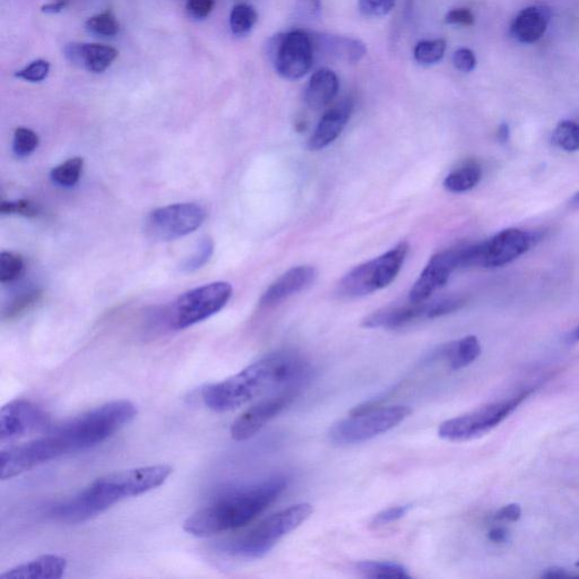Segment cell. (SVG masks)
Masks as SVG:
<instances>
[{
    "label": "cell",
    "instance_id": "cell-29",
    "mask_svg": "<svg viewBox=\"0 0 579 579\" xmlns=\"http://www.w3.org/2000/svg\"><path fill=\"white\" fill-rule=\"evenodd\" d=\"M85 29L93 36L101 38H111L117 36L120 30V24L117 17L111 11H105L90 17L85 22Z\"/></svg>",
    "mask_w": 579,
    "mask_h": 579
},
{
    "label": "cell",
    "instance_id": "cell-41",
    "mask_svg": "<svg viewBox=\"0 0 579 579\" xmlns=\"http://www.w3.org/2000/svg\"><path fill=\"white\" fill-rule=\"evenodd\" d=\"M215 0H187V12L195 20H204L214 10Z\"/></svg>",
    "mask_w": 579,
    "mask_h": 579
},
{
    "label": "cell",
    "instance_id": "cell-16",
    "mask_svg": "<svg viewBox=\"0 0 579 579\" xmlns=\"http://www.w3.org/2000/svg\"><path fill=\"white\" fill-rule=\"evenodd\" d=\"M423 319H435L434 301L422 302V304H412L404 306H390L375 311L362 321V326L366 328H384V330H397L413 323L423 321Z\"/></svg>",
    "mask_w": 579,
    "mask_h": 579
},
{
    "label": "cell",
    "instance_id": "cell-42",
    "mask_svg": "<svg viewBox=\"0 0 579 579\" xmlns=\"http://www.w3.org/2000/svg\"><path fill=\"white\" fill-rule=\"evenodd\" d=\"M453 64L462 73H471L477 66V58L472 50L462 48L455 51Z\"/></svg>",
    "mask_w": 579,
    "mask_h": 579
},
{
    "label": "cell",
    "instance_id": "cell-49",
    "mask_svg": "<svg viewBox=\"0 0 579 579\" xmlns=\"http://www.w3.org/2000/svg\"><path fill=\"white\" fill-rule=\"evenodd\" d=\"M572 340H573V341H578V340H579V326L576 328V330H575L574 333L572 334Z\"/></svg>",
    "mask_w": 579,
    "mask_h": 579
},
{
    "label": "cell",
    "instance_id": "cell-40",
    "mask_svg": "<svg viewBox=\"0 0 579 579\" xmlns=\"http://www.w3.org/2000/svg\"><path fill=\"white\" fill-rule=\"evenodd\" d=\"M412 509V505H402L386 509L373 518L371 524L375 526H384L402 520Z\"/></svg>",
    "mask_w": 579,
    "mask_h": 579
},
{
    "label": "cell",
    "instance_id": "cell-48",
    "mask_svg": "<svg viewBox=\"0 0 579 579\" xmlns=\"http://www.w3.org/2000/svg\"><path fill=\"white\" fill-rule=\"evenodd\" d=\"M509 126L507 124L500 125L498 129V138L500 142L506 143L509 140Z\"/></svg>",
    "mask_w": 579,
    "mask_h": 579
},
{
    "label": "cell",
    "instance_id": "cell-25",
    "mask_svg": "<svg viewBox=\"0 0 579 579\" xmlns=\"http://www.w3.org/2000/svg\"><path fill=\"white\" fill-rule=\"evenodd\" d=\"M481 178L482 168L480 164L475 161H469L446 177L444 187L448 192L462 194L477 186Z\"/></svg>",
    "mask_w": 579,
    "mask_h": 579
},
{
    "label": "cell",
    "instance_id": "cell-7",
    "mask_svg": "<svg viewBox=\"0 0 579 579\" xmlns=\"http://www.w3.org/2000/svg\"><path fill=\"white\" fill-rule=\"evenodd\" d=\"M409 250V244L402 241L385 254L354 267L337 285V293L341 297L353 299L388 287L400 274Z\"/></svg>",
    "mask_w": 579,
    "mask_h": 579
},
{
    "label": "cell",
    "instance_id": "cell-32",
    "mask_svg": "<svg viewBox=\"0 0 579 579\" xmlns=\"http://www.w3.org/2000/svg\"><path fill=\"white\" fill-rule=\"evenodd\" d=\"M39 143L36 132L27 127H20L14 133L13 151L17 158H27L38 149Z\"/></svg>",
    "mask_w": 579,
    "mask_h": 579
},
{
    "label": "cell",
    "instance_id": "cell-28",
    "mask_svg": "<svg viewBox=\"0 0 579 579\" xmlns=\"http://www.w3.org/2000/svg\"><path fill=\"white\" fill-rule=\"evenodd\" d=\"M258 15L255 8L247 4H238L232 8L230 14V29L237 37H244L252 31Z\"/></svg>",
    "mask_w": 579,
    "mask_h": 579
},
{
    "label": "cell",
    "instance_id": "cell-11",
    "mask_svg": "<svg viewBox=\"0 0 579 579\" xmlns=\"http://www.w3.org/2000/svg\"><path fill=\"white\" fill-rule=\"evenodd\" d=\"M267 49L275 71L285 80H299L313 67L314 43L304 31L278 34L270 40Z\"/></svg>",
    "mask_w": 579,
    "mask_h": 579
},
{
    "label": "cell",
    "instance_id": "cell-31",
    "mask_svg": "<svg viewBox=\"0 0 579 579\" xmlns=\"http://www.w3.org/2000/svg\"><path fill=\"white\" fill-rule=\"evenodd\" d=\"M446 41L443 39L425 40L414 49V58L421 65H435L444 58Z\"/></svg>",
    "mask_w": 579,
    "mask_h": 579
},
{
    "label": "cell",
    "instance_id": "cell-22",
    "mask_svg": "<svg viewBox=\"0 0 579 579\" xmlns=\"http://www.w3.org/2000/svg\"><path fill=\"white\" fill-rule=\"evenodd\" d=\"M67 569V560L56 555L41 556L0 575L2 579H59Z\"/></svg>",
    "mask_w": 579,
    "mask_h": 579
},
{
    "label": "cell",
    "instance_id": "cell-46",
    "mask_svg": "<svg viewBox=\"0 0 579 579\" xmlns=\"http://www.w3.org/2000/svg\"><path fill=\"white\" fill-rule=\"evenodd\" d=\"M488 538L494 543H504L508 539V532L504 527H494V529H491L488 533Z\"/></svg>",
    "mask_w": 579,
    "mask_h": 579
},
{
    "label": "cell",
    "instance_id": "cell-21",
    "mask_svg": "<svg viewBox=\"0 0 579 579\" xmlns=\"http://www.w3.org/2000/svg\"><path fill=\"white\" fill-rule=\"evenodd\" d=\"M311 39L314 48L321 51L324 56L339 62L356 64L367 54L365 43L358 39L330 34H315Z\"/></svg>",
    "mask_w": 579,
    "mask_h": 579
},
{
    "label": "cell",
    "instance_id": "cell-36",
    "mask_svg": "<svg viewBox=\"0 0 579 579\" xmlns=\"http://www.w3.org/2000/svg\"><path fill=\"white\" fill-rule=\"evenodd\" d=\"M49 73L50 63L45 59H38L17 71L15 77L29 83H40L47 79Z\"/></svg>",
    "mask_w": 579,
    "mask_h": 579
},
{
    "label": "cell",
    "instance_id": "cell-10",
    "mask_svg": "<svg viewBox=\"0 0 579 579\" xmlns=\"http://www.w3.org/2000/svg\"><path fill=\"white\" fill-rule=\"evenodd\" d=\"M535 236L522 229H506L483 243L462 247V267L495 269L516 261L533 246Z\"/></svg>",
    "mask_w": 579,
    "mask_h": 579
},
{
    "label": "cell",
    "instance_id": "cell-5",
    "mask_svg": "<svg viewBox=\"0 0 579 579\" xmlns=\"http://www.w3.org/2000/svg\"><path fill=\"white\" fill-rule=\"evenodd\" d=\"M314 508L302 503L283 509L253 529L219 544L227 555L243 559H259L271 552L284 537L295 531L313 515Z\"/></svg>",
    "mask_w": 579,
    "mask_h": 579
},
{
    "label": "cell",
    "instance_id": "cell-20",
    "mask_svg": "<svg viewBox=\"0 0 579 579\" xmlns=\"http://www.w3.org/2000/svg\"><path fill=\"white\" fill-rule=\"evenodd\" d=\"M551 20L547 6H531L518 13L511 25L512 38L523 45H532L546 33Z\"/></svg>",
    "mask_w": 579,
    "mask_h": 579
},
{
    "label": "cell",
    "instance_id": "cell-43",
    "mask_svg": "<svg viewBox=\"0 0 579 579\" xmlns=\"http://www.w3.org/2000/svg\"><path fill=\"white\" fill-rule=\"evenodd\" d=\"M445 22L451 25H461V27H472L475 19L468 8H454L446 14Z\"/></svg>",
    "mask_w": 579,
    "mask_h": 579
},
{
    "label": "cell",
    "instance_id": "cell-27",
    "mask_svg": "<svg viewBox=\"0 0 579 579\" xmlns=\"http://www.w3.org/2000/svg\"><path fill=\"white\" fill-rule=\"evenodd\" d=\"M83 167L84 160L82 158L69 159L51 171V180L60 187H74L81 179Z\"/></svg>",
    "mask_w": 579,
    "mask_h": 579
},
{
    "label": "cell",
    "instance_id": "cell-3",
    "mask_svg": "<svg viewBox=\"0 0 579 579\" xmlns=\"http://www.w3.org/2000/svg\"><path fill=\"white\" fill-rule=\"evenodd\" d=\"M174 472L169 465H149L117 471L94 480L72 498L54 506L50 515L65 524H80L105 513L128 498L146 494L166 482Z\"/></svg>",
    "mask_w": 579,
    "mask_h": 579
},
{
    "label": "cell",
    "instance_id": "cell-39",
    "mask_svg": "<svg viewBox=\"0 0 579 579\" xmlns=\"http://www.w3.org/2000/svg\"><path fill=\"white\" fill-rule=\"evenodd\" d=\"M322 0H297L295 15L298 20L315 21L322 15Z\"/></svg>",
    "mask_w": 579,
    "mask_h": 579
},
{
    "label": "cell",
    "instance_id": "cell-4",
    "mask_svg": "<svg viewBox=\"0 0 579 579\" xmlns=\"http://www.w3.org/2000/svg\"><path fill=\"white\" fill-rule=\"evenodd\" d=\"M288 487L287 479L274 477L233 489L190 515L184 530L198 538L235 531L263 514Z\"/></svg>",
    "mask_w": 579,
    "mask_h": 579
},
{
    "label": "cell",
    "instance_id": "cell-34",
    "mask_svg": "<svg viewBox=\"0 0 579 579\" xmlns=\"http://www.w3.org/2000/svg\"><path fill=\"white\" fill-rule=\"evenodd\" d=\"M41 297L42 292L40 290H32L22 293L21 296L11 302V305H8L4 311V319H6V321H13V319L22 316L31 308L36 306Z\"/></svg>",
    "mask_w": 579,
    "mask_h": 579
},
{
    "label": "cell",
    "instance_id": "cell-33",
    "mask_svg": "<svg viewBox=\"0 0 579 579\" xmlns=\"http://www.w3.org/2000/svg\"><path fill=\"white\" fill-rule=\"evenodd\" d=\"M24 261L20 255L12 252L0 254V282L12 283L21 278L24 272Z\"/></svg>",
    "mask_w": 579,
    "mask_h": 579
},
{
    "label": "cell",
    "instance_id": "cell-23",
    "mask_svg": "<svg viewBox=\"0 0 579 579\" xmlns=\"http://www.w3.org/2000/svg\"><path fill=\"white\" fill-rule=\"evenodd\" d=\"M340 82L331 69L323 68L316 72L307 85L305 102L310 109L319 110L327 107L339 92Z\"/></svg>",
    "mask_w": 579,
    "mask_h": 579
},
{
    "label": "cell",
    "instance_id": "cell-50",
    "mask_svg": "<svg viewBox=\"0 0 579 579\" xmlns=\"http://www.w3.org/2000/svg\"><path fill=\"white\" fill-rule=\"evenodd\" d=\"M575 202H579V193L574 197Z\"/></svg>",
    "mask_w": 579,
    "mask_h": 579
},
{
    "label": "cell",
    "instance_id": "cell-26",
    "mask_svg": "<svg viewBox=\"0 0 579 579\" xmlns=\"http://www.w3.org/2000/svg\"><path fill=\"white\" fill-rule=\"evenodd\" d=\"M357 572L371 579H405L411 578L409 570L403 565L391 561L365 560L357 564Z\"/></svg>",
    "mask_w": 579,
    "mask_h": 579
},
{
    "label": "cell",
    "instance_id": "cell-35",
    "mask_svg": "<svg viewBox=\"0 0 579 579\" xmlns=\"http://www.w3.org/2000/svg\"><path fill=\"white\" fill-rule=\"evenodd\" d=\"M214 252V244L211 238H205L198 245L196 252L185 259L181 264V271L185 273H193L201 270L203 266L210 262Z\"/></svg>",
    "mask_w": 579,
    "mask_h": 579
},
{
    "label": "cell",
    "instance_id": "cell-38",
    "mask_svg": "<svg viewBox=\"0 0 579 579\" xmlns=\"http://www.w3.org/2000/svg\"><path fill=\"white\" fill-rule=\"evenodd\" d=\"M396 0H359V10L367 17H382L390 14Z\"/></svg>",
    "mask_w": 579,
    "mask_h": 579
},
{
    "label": "cell",
    "instance_id": "cell-44",
    "mask_svg": "<svg viewBox=\"0 0 579 579\" xmlns=\"http://www.w3.org/2000/svg\"><path fill=\"white\" fill-rule=\"evenodd\" d=\"M522 515V508L520 505L511 504L503 508L495 514L494 520L498 522H516L520 520Z\"/></svg>",
    "mask_w": 579,
    "mask_h": 579
},
{
    "label": "cell",
    "instance_id": "cell-17",
    "mask_svg": "<svg viewBox=\"0 0 579 579\" xmlns=\"http://www.w3.org/2000/svg\"><path fill=\"white\" fill-rule=\"evenodd\" d=\"M317 279V270L313 266L302 265L292 267L278 280L273 282L261 298V305L272 307L281 304L297 293L309 288Z\"/></svg>",
    "mask_w": 579,
    "mask_h": 579
},
{
    "label": "cell",
    "instance_id": "cell-47",
    "mask_svg": "<svg viewBox=\"0 0 579 579\" xmlns=\"http://www.w3.org/2000/svg\"><path fill=\"white\" fill-rule=\"evenodd\" d=\"M570 575L566 573L563 568H550L546 570V573L542 574L543 578H566Z\"/></svg>",
    "mask_w": 579,
    "mask_h": 579
},
{
    "label": "cell",
    "instance_id": "cell-51",
    "mask_svg": "<svg viewBox=\"0 0 579 579\" xmlns=\"http://www.w3.org/2000/svg\"><path fill=\"white\" fill-rule=\"evenodd\" d=\"M576 567H579V561H578V563L576 564Z\"/></svg>",
    "mask_w": 579,
    "mask_h": 579
},
{
    "label": "cell",
    "instance_id": "cell-9",
    "mask_svg": "<svg viewBox=\"0 0 579 579\" xmlns=\"http://www.w3.org/2000/svg\"><path fill=\"white\" fill-rule=\"evenodd\" d=\"M526 388L509 399L492 402L477 410L446 420L438 428V436L447 442L462 443L488 434L511 414L533 393Z\"/></svg>",
    "mask_w": 579,
    "mask_h": 579
},
{
    "label": "cell",
    "instance_id": "cell-14",
    "mask_svg": "<svg viewBox=\"0 0 579 579\" xmlns=\"http://www.w3.org/2000/svg\"><path fill=\"white\" fill-rule=\"evenodd\" d=\"M50 423L47 411L36 403L15 400L3 406L0 411V440L2 443L46 429Z\"/></svg>",
    "mask_w": 579,
    "mask_h": 579
},
{
    "label": "cell",
    "instance_id": "cell-37",
    "mask_svg": "<svg viewBox=\"0 0 579 579\" xmlns=\"http://www.w3.org/2000/svg\"><path fill=\"white\" fill-rule=\"evenodd\" d=\"M0 213L5 215L17 214L25 216V218H36L40 213V207L38 204L29 200L3 202L0 204Z\"/></svg>",
    "mask_w": 579,
    "mask_h": 579
},
{
    "label": "cell",
    "instance_id": "cell-30",
    "mask_svg": "<svg viewBox=\"0 0 579 579\" xmlns=\"http://www.w3.org/2000/svg\"><path fill=\"white\" fill-rule=\"evenodd\" d=\"M552 141L561 150L575 152L579 150V123L564 120L555 129Z\"/></svg>",
    "mask_w": 579,
    "mask_h": 579
},
{
    "label": "cell",
    "instance_id": "cell-24",
    "mask_svg": "<svg viewBox=\"0 0 579 579\" xmlns=\"http://www.w3.org/2000/svg\"><path fill=\"white\" fill-rule=\"evenodd\" d=\"M439 353L440 357L446 360L449 368L461 370L469 367L480 357L481 344L477 336L469 335L444 345Z\"/></svg>",
    "mask_w": 579,
    "mask_h": 579
},
{
    "label": "cell",
    "instance_id": "cell-19",
    "mask_svg": "<svg viewBox=\"0 0 579 579\" xmlns=\"http://www.w3.org/2000/svg\"><path fill=\"white\" fill-rule=\"evenodd\" d=\"M353 111V101L344 99L327 110L308 141L310 151H321L330 146L348 125Z\"/></svg>",
    "mask_w": 579,
    "mask_h": 579
},
{
    "label": "cell",
    "instance_id": "cell-12",
    "mask_svg": "<svg viewBox=\"0 0 579 579\" xmlns=\"http://www.w3.org/2000/svg\"><path fill=\"white\" fill-rule=\"evenodd\" d=\"M204 207L196 203L172 204L152 211L145 220L146 236L158 241L186 237L203 226Z\"/></svg>",
    "mask_w": 579,
    "mask_h": 579
},
{
    "label": "cell",
    "instance_id": "cell-45",
    "mask_svg": "<svg viewBox=\"0 0 579 579\" xmlns=\"http://www.w3.org/2000/svg\"><path fill=\"white\" fill-rule=\"evenodd\" d=\"M69 0H57L55 3H50L42 6L41 11L46 14L62 13L67 7Z\"/></svg>",
    "mask_w": 579,
    "mask_h": 579
},
{
    "label": "cell",
    "instance_id": "cell-15",
    "mask_svg": "<svg viewBox=\"0 0 579 579\" xmlns=\"http://www.w3.org/2000/svg\"><path fill=\"white\" fill-rule=\"evenodd\" d=\"M458 267H462V248L445 250L432 256L419 279L413 284L409 302L412 304L427 302L438 290L445 287Z\"/></svg>",
    "mask_w": 579,
    "mask_h": 579
},
{
    "label": "cell",
    "instance_id": "cell-8",
    "mask_svg": "<svg viewBox=\"0 0 579 579\" xmlns=\"http://www.w3.org/2000/svg\"><path fill=\"white\" fill-rule=\"evenodd\" d=\"M232 292L228 282H213L189 290L167 307L164 323L170 330L181 331L204 322L228 305Z\"/></svg>",
    "mask_w": 579,
    "mask_h": 579
},
{
    "label": "cell",
    "instance_id": "cell-13",
    "mask_svg": "<svg viewBox=\"0 0 579 579\" xmlns=\"http://www.w3.org/2000/svg\"><path fill=\"white\" fill-rule=\"evenodd\" d=\"M300 388H289L259 401L233 421L230 432L236 442H245L278 417L299 395Z\"/></svg>",
    "mask_w": 579,
    "mask_h": 579
},
{
    "label": "cell",
    "instance_id": "cell-1",
    "mask_svg": "<svg viewBox=\"0 0 579 579\" xmlns=\"http://www.w3.org/2000/svg\"><path fill=\"white\" fill-rule=\"evenodd\" d=\"M136 416L137 408L131 401H112L68 420L32 442L4 449L0 454L2 480L106 442Z\"/></svg>",
    "mask_w": 579,
    "mask_h": 579
},
{
    "label": "cell",
    "instance_id": "cell-18",
    "mask_svg": "<svg viewBox=\"0 0 579 579\" xmlns=\"http://www.w3.org/2000/svg\"><path fill=\"white\" fill-rule=\"evenodd\" d=\"M64 54L69 63L93 74L106 72L118 57L117 49L100 43H68Z\"/></svg>",
    "mask_w": 579,
    "mask_h": 579
},
{
    "label": "cell",
    "instance_id": "cell-6",
    "mask_svg": "<svg viewBox=\"0 0 579 579\" xmlns=\"http://www.w3.org/2000/svg\"><path fill=\"white\" fill-rule=\"evenodd\" d=\"M412 410L405 405L353 411L352 416L334 423L328 437L337 446H350L369 442L386 434L411 416Z\"/></svg>",
    "mask_w": 579,
    "mask_h": 579
},
{
    "label": "cell",
    "instance_id": "cell-2",
    "mask_svg": "<svg viewBox=\"0 0 579 579\" xmlns=\"http://www.w3.org/2000/svg\"><path fill=\"white\" fill-rule=\"evenodd\" d=\"M308 373L307 362L298 354L273 353L254 362L237 375L205 386L202 400L206 408L214 412L233 411L265 394L300 388Z\"/></svg>",
    "mask_w": 579,
    "mask_h": 579
}]
</instances>
